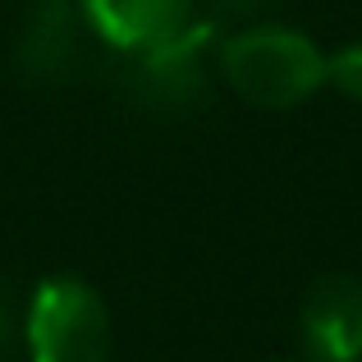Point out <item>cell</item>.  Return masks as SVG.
<instances>
[{
    "label": "cell",
    "mask_w": 362,
    "mask_h": 362,
    "mask_svg": "<svg viewBox=\"0 0 362 362\" xmlns=\"http://www.w3.org/2000/svg\"><path fill=\"white\" fill-rule=\"evenodd\" d=\"M88 14H83V0H42L33 9L23 28V42H18V64H23L28 78H64L78 60V42Z\"/></svg>",
    "instance_id": "cell-5"
},
{
    "label": "cell",
    "mask_w": 362,
    "mask_h": 362,
    "mask_svg": "<svg viewBox=\"0 0 362 362\" xmlns=\"http://www.w3.org/2000/svg\"><path fill=\"white\" fill-rule=\"evenodd\" d=\"M326 88H335L349 101H362V42L326 55Z\"/></svg>",
    "instance_id": "cell-6"
},
{
    "label": "cell",
    "mask_w": 362,
    "mask_h": 362,
    "mask_svg": "<svg viewBox=\"0 0 362 362\" xmlns=\"http://www.w3.org/2000/svg\"><path fill=\"white\" fill-rule=\"evenodd\" d=\"M221 78L252 110H293L326 88V55L298 28L257 23L221 42Z\"/></svg>",
    "instance_id": "cell-1"
},
{
    "label": "cell",
    "mask_w": 362,
    "mask_h": 362,
    "mask_svg": "<svg viewBox=\"0 0 362 362\" xmlns=\"http://www.w3.org/2000/svg\"><path fill=\"white\" fill-rule=\"evenodd\" d=\"M262 362H312L308 354H293V358H262Z\"/></svg>",
    "instance_id": "cell-8"
},
{
    "label": "cell",
    "mask_w": 362,
    "mask_h": 362,
    "mask_svg": "<svg viewBox=\"0 0 362 362\" xmlns=\"http://www.w3.org/2000/svg\"><path fill=\"white\" fill-rule=\"evenodd\" d=\"M298 339L312 362H362V280L326 271L298 298Z\"/></svg>",
    "instance_id": "cell-3"
},
{
    "label": "cell",
    "mask_w": 362,
    "mask_h": 362,
    "mask_svg": "<svg viewBox=\"0 0 362 362\" xmlns=\"http://www.w3.org/2000/svg\"><path fill=\"white\" fill-rule=\"evenodd\" d=\"M83 14H88L92 37L138 60L193 33L197 0H83Z\"/></svg>",
    "instance_id": "cell-4"
},
{
    "label": "cell",
    "mask_w": 362,
    "mask_h": 362,
    "mask_svg": "<svg viewBox=\"0 0 362 362\" xmlns=\"http://www.w3.org/2000/svg\"><path fill=\"white\" fill-rule=\"evenodd\" d=\"M206 9H216V18H257L262 9H271L275 0H202Z\"/></svg>",
    "instance_id": "cell-7"
},
{
    "label": "cell",
    "mask_w": 362,
    "mask_h": 362,
    "mask_svg": "<svg viewBox=\"0 0 362 362\" xmlns=\"http://www.w3.org/2000/svg\"><path fill=\"white\" fill-rule=\"evenodd\" d=\"M23 339L33 362H110V308L74 271H55L28 298Z\"/></svg>",
    "instance_id": "cell-2"
}]
</instances>
